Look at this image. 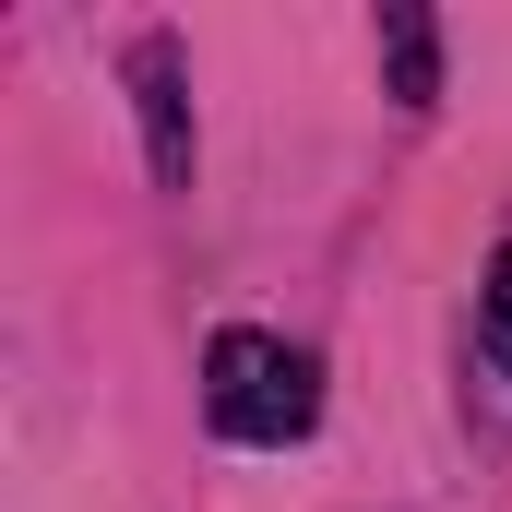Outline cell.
Here are the masks:
<instances>
[{
    "instance_id": "cell-1",
    "label": "cell",
    "mask_w": 512,
    "mask_h": 512,
    "mask_svg": "<svg viewBox=\"0 0 512 512\" xmlns=\"http://www.w3.org/2000/svg\"><path fill=\"white\" fill-rule=\"evenodd\" d=\"M203 417H215L227 441H262V453L310 441V417H322V370H310V346L227 322V334L203 346Z\"/></svg>"
},
{
    "instance_id": "cell-2",
    "label": "cell",
    "mask_w": 512,
    "mask_h": 512,
    "mask_svg": "<svg viewBox=\"0 0 512 512\" xmlns=\"http://www.w3.org/2000/svg\"><path fill=\"white\" fill-rule=\"evenodd\" d=\"M131 96H143L155 191H191V84H179V36H143V48H131Z\"/></svg>"
},
{
    "instance_id": "cell-3",
    "label": "cell",
    "mask_w": 512,
    "mask_h": 512,
    "mask_svg": "<svg viewBox=\"0 0 512 512\" xmlns=\"http://www.w3.org/2000/svg\"><path fill=\"white\" fill-rule=\"evenodd\" d=\"M382 60H393V108H429V96H441V36H429V12H382Z\"/></svg>"
},
{
    "instance_id": "cell-4",
    "label": "cell",
    "mask_w": 512,
    "mask_h": 512,
    "mask_svg": "<svg viewBox=\"0 0 512 512\" xmlns=\"http://www.w3.org/2000/svg\"><path fill=\"white\" fill-rule=\"evenodd\" d=\"M489 346H501V370H512V251L489 262Z\"/></svg>"
}]
</instances>
